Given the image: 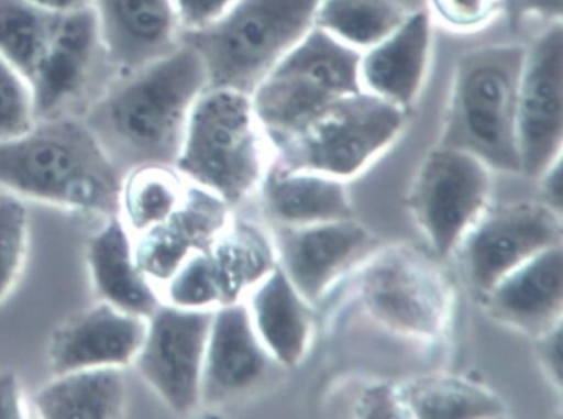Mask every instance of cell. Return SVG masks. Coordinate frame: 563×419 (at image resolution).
Here are the masks:
<instances>
[{
	"label": "cell",
	"mask_w": 563,
	"mask_h": 419,
	"mask_svg": "<svg viewBox=\"0 0 563 419\" xmlns=\"http://www.w3.org/2000/svg\"><path fill=\"white\" fill-rule=\"evenodd\" d=\"M207 89L199 53L180 42L173 52L124 73L88 111L85 124L123 172L176 165L190 111Z\"/></svg>",
	"instance_id": "cell-1"
},
{
	"label": "cell",
	"mask_w": 563,
	"mask_h": 419,
	"mask_svg": "<svg viewBox=\"0 0 563 419\" xmlns=\"http://www.w3.org/2000/svg\"><path fill=\"white\" fill-rule=\"evenodd\" d=\"M121 184L120 168L85 121L52 115L0 141V185L22 197L114 217Z\"/></svg>",
	"instance_id": "cell-2"
},
{
	"label": "cell",
	"mask_w": 563,
	"mask_h": 419,
	"mask_svg": "<svg viewBox=\"0 0 563 419\" xmlns=\"http://www.w3.org/2000/svg\"><path fill=\"white\" fill-rule=\"evenodd\" d=\"M322 0H235L210 25L186 30L207 73V89L255 91L269 69L314 26Z\"/></svg>",
	"instance_id": "cell-3"
},
{
	"label": "cell",
	"mask_w": 563,
	"mask_h": 419,
	"mask_svg": "<svg viewBox=\"0 0 563 419\" xmlns=\"http://www.w3.org/2000/svg\"><path fill=\"white\" fill-rule=\"evenodd\" d=\"M527 49L487 46L466 53L454 75L443 147L470 152L484 164L520 172L517 99Z\"/></svg>",
	"instance_id": "cell-4"
},
{
	"label": "cell",
	"mask_w": 563,
	"mask_h": 419,
	"mask_svg": "<svg viewBox=\"0 0 563 419\" xmlns=\"http://www.w3.org/2000/svg\"><path fill=\"white\" fill-rule=\"evenodd\" d=\"M358 66L361 55L352 46L312 26L253 91L256 121L283 144L329 106L362 91Z\"/></svg>",
	"instance_id": "cell-5"
},
{
	"label": "cell",
	"mask_w": 563,
	"mask_h": 419,
	"mask_svg": "<svg viewBox=\"0 0 563 419\" xmlns=\"http://www.w3.org/2000/svg\"><path fill=\"white\" fill-rule=\"evenodd\" d=\"M255 121L252 99L245 92L206 89L190 111L174 167L222 200H242L262 177Z\"/></svg>",
	"instance_id": "cell-6"
},
{
	"label": "cell",
	"mask_w": 563,
	"mask_h": 419,
	"mask_svg": "<svg viewBox=\"0 0 563 419\" xmlns=\"http://www.w3.org/2000/svg\"><path fill=\"white\" fill-rule=\"evenodd\" d=\"M400 106L358 91L329 106L306 128L279 144L288 172L352 175L400 131Z\"/></svg>",
	"instance_id": "cell-7"
},
{
	"label": "cell",
	"mask_w": 563,
	"mask_h": 419,
	"mask_svg": "<svg viewBox=\"0 0 563 419\" xmlns=\"http://www.w3.org/2000/svg\"><path fill=\"white\" fill-rule=\"evenodd\" d=\"M212 319L210 310L173 304H161L147 319L146 337L133 363L176 412H189L199 405Z\"/></svg>",
	"instance_id": "cell-8"
},
{
	"label": "cell",
	"mask_w": 563,
	"mask_h": 419,
	"mask_svg": "<svg viewBox=\"0 0 563 419\" xmlns=\"http://www.w3.org/2000/svg\"><path fill=\"white\" fill-rule=\"evenodd\" d=\"M563 135V30L553 22L527 49L519 99L520 172L542 175L559 161Z\"/></svg>",
	"instance_id": "cell-9"
},
{
	"label": "cell",
	"mask_w": 563,
	"mask_h": 419,
	"mask_svg": "<svg viewBox=\"0 0 563 419\" xmlns=\"http://www.w3.org/2000/svg\"><path fill=\"white\" fill-rule=\"evenodd\" d=\"M489 191L483 161L470 152L443 147L424 162L411 207L438 253L446 254L476 217Z\"/></svg>",
	"instance_id": "cell-10"
},
{
	"label": "cell",
	"mask_w": 563,
	"mask_h": 419,
	"mask_svg": "<svg viewBox=\"0 0 563 419\" xmlns=\"http://www.w3.org/2000/svg\"><path fill=\"white\" fill-rule=\"evenodd\" d=\"M562 240V220L552 207L516 203L484 218L467 241L466 263L471 279L490 289L510 271Z\"/></svg>",
	"instance_id": "cell-11"
},
{
	"label": "cell",
	"mask_w": 563,
	"mask_h": 419,
	"mask_svg": "<svg viewBox=\"0 0 563 419\" xmlns=\"http://www.w3.org/2000/svg\"><path fill=\"white\" fill-rule=\"evenodd\" d=\"M147 319L100 302L68 319L55 330L48 362L55 376L77 370L130 365L136 359Z\"/></svg>",
	"instance_id": "cell-12"
},
{
	"label": "cell",
	"mask_w": 563,
	"mask_h": 419,
	"mask_svg": "<svg viewBox=\"0 0 563 419\" xmlns=\"http://www.w3.org/2000/svg\"><path fill=\"white\" fill-rule=\"evenodd\" d=\"M101 48L121 75L173 52L177 42L174 0H93Z\"/></svg>",
	"instance_id": "cell-13"
},
{
	"label": "cell",
	"mask_w": 563,
	"mask_h": 419,
	"mask_svg": "<svg viewBox=\"0 0 563 419\" xmlns=\"http://www.w3.org/2000/svg\"><path fill=\"white\" fill-rule=\"evenodd\" d=\"M100 48V29L93 7L62 13L47 52L37 71L29 79L37 119L52 118L62 106L78 96Z\"/></svg>",
	"instance_id": "cell-14"
},
{
	"label": "cell",
	"mask_w": 563,
	"mask_h": 419,
	"mask_svg": "<svg viewBox=\"0 0 563 419\" xmlns=\"http://www.w3.org/2000/svg\"><path fill=\"white\" fill-rule=\"evenodd\" d=\"M268 356L253 330L249 310L225 306L213 313L203 356L200 399L219 405L260 382Z\"/></svg>",
	"instance_id": "cell-15"
},
{
	"label": "cell",
	"mask_w": 563,
	"mask_h": 419,
	"mask_svg": "<svg viewBox=\"0 0 563 419\" xmlns=\"http://www.w3.org/2000/svg\"><path fill=\"white\" fill-rule=\"evenodd\" d=\"M367 243L364 228L349 220L285 227L276 244L286 276L302 297L316 300L332 277Z\"/></svg>",
	"instance_id": "cell-16"
},
{
	"label": "cell",
	"mask_w": 563,
	"mask_h": 419,
	"mask_svg": "<svg viewBox=\"0 0 563 419\" xmlns=\"http://www.w3.org/2000/svg\"><path fill=\"white\" fill-rule=\"evenodd\" d=\"M490 289V309L500 320L527 332L552 330L562 316V247L536 254Z\"/></svg>",
	"instance_id": "cell-17"
},
{
	"label": "cell",
	"mask_w": 563,
	"mask_h": 419,
	"mask_svg": "<svg viewBox=\"0 0 563 419\" xmlns=\"http://www.w3.org/2000/svg\"><path fill=\"white\" fill-rule=\"evenodd\" d=\"M430 16L411 13L361 58L358 73L374 95L397 106L413 101L420 89L430 49Z\"/></svg>",
	"instance_id": "cell-18"
},
{
	"label": "cell",
	"mask_w": 563,
	"mask_h": 419,
	"mask_svg": "<svg viewBox=\"0 0 563 419\" xmlns=\"http://www.w3.org/2000/svg\"><path fill=\"white\" fill-rule=\"evenodd\" d=\"M87 260L95 289L104 302L144 319L161 306L150 277L137 266L126 224L117 214L91 238Z\"/></svg>",
	"instance_id": "cell-19"
},
{
	"label": "cell",
	"mask_w": 563,
	"mask_h": 419,
	"mask_svg": "<svg viewBox=\"0 0 563 419\" xmlns=\"http://www.w3.org/2000/svg\"><path fill=\"white\" fill-rule=\"evenodd\" d=\"M365 294L375 312L404 329L430 333L440 322V287L431 274L410 261L377 264L368 273Z\"/></svg>",
	"instance_id": "cell-20"
},
{
	"label": "cell",
	"mask_w": 563,
	"mask_h": 419,
	"mask_svg": "<svg viewBox=\"0 0 563 419\" xmlns=\"http://www.w3.org/2000/svg\"><path fill=\"white\" fill-rule=\"evenodd\" d=\"M219 205L199 190L184 195L179 207L156 227L144 231L134 246L137 266L150 279L169 280L187 260L192 247L202 241L219 223Z\"/></svg>",
	"instance_id": "cell-21"
},
{
	"label": "cell",
	"mask_w": 563,
	"mask_h": 419,
	"mask_svg": "<svg viewBox=\"0 0 563 419\" xmlns=\"http://www.w3.org/2000/svg\"><path fill=\"white\" fill-rule=\"evenodd\" d=\"M32 403L41 418H118L126 405V379L118 366L77 370L55 376L35 393Z\"/></svg>",
	"instance_id": "cell-22"
},
{
	"label": "cell",
	"mask_w": 563,
	"mask_h": 419,
	"mask_svg": "<svg viewBox=\"0 0 563 419\" xmlns=\"http://www.w3.org/2000/svg\"><path fill=\"white\" fill-rule=\"evenodd\" d=\"M256 329L273 355L286 365L301 359L308 343V313L283 271L269 274L253 296Z\"/></svg>",
	"instance_id": "cell-23"
},
{
	"label": "cell",
	"mask_w": 563,
	"mask_h": 419,
	"mask_svg": "<svg viewBox=\"0 0 563 419\" xmlns=\"http://www.w3.org/2000/svg\"><path fill=\"white\" fill-rule=\"evenodd\" d=\"M266 201L273 217L289 227L349 220L352 214L342 185L312 172L279 175L269 184Z\"/></svg>",
	"instance_id": "cell-24"
},
{
	"label": "cell",
	"mask_w": 563,
	"mask_h": 419,
	"mask_svg": "<svg viewBox=\"0 0 563 419\" xmlns=\"http://www.w3.org/2000/svg\"><path fill=\"white\" fill-rule=\"evenodd\" d=\"M60 15L29 0H0V56L27 81L37 71Z\"/></svg>",
	"instance_id": "cell-25"
},
{
	"label": "cell",
	"mask_w": 563,
	"mask_h": 419,
	"mask_svg": "<svg viewBox=\"0 0 563 419\" xmlns=\"http://www.w3.org/2000/svg\"><path fill=\"white\" fill-rule=\"evenodd\" d=\"M407 13L395 0H322L314 25L349 46H374L387 38Z\"/></svg>",
	"instance_id": "cell-26"
},
{
	"label": "cell",
	"mask_w": 563,
	"mask_h": 419,
	"mask_svg": "<svg viewBox=\"0 0 563 419\" xmlns=\"http://www.w3.org/2000/svg\"><path fill=\"white\" fill-rule=\"evenodd\" d=\"M176 172L169 165L131 168L121 184L120 211L136 233L163 223L183 201Z\"/></svg>",
	"instance_id": "cell-27"
},
{
	"label": "cell",
	"mask_w": 563,
	"mask_h": 419,
	"mask_svg": "<svg viewBox=\"0 0 563 419\" xmlns=\"http://www.w3.org/2000/svg\"><path fill=\"white\" fill-rule=\"evenodd\" d=\"M408 408L420 418H474L496 415L499 401L470 383L431 378L405 389Z\"/></svg>",
	"instance_id": "cell-28"
},
{
	"label": "cell",
	"mask_w": 563,
	"mask_h": 419,
	"mask_svg": "<svg viewBox=\"0 0 563 419\" xmlns=\"http://www.w3.org/2000/svg\"><path fill=\"white\" fill-rule=\"evenodd\" d=\"M37 121L31 85L0 56V141L27 134Z\"/></svg>",
	"instance_id": "cell-29"
},
{
	"label": "cell",
	"mask_w": 563,
	"mask_h": 419,
	"mask_svg": "<svg viewBox=\"0 0 563 419\" xmlns=\"http://www.w3.org/2000/svg\"><path fill=\"white\" fill-rule=\"evenodd\" d=\"M27 210L15 198L0 197V300L18 280L27 251Z\"/></svg>",
	"instance_id": "cell-30"
},
{
	"label": "cell",
	"mask_w": 563,
	"mask_h": 419,
	"mask_svg": "<svg viewBox=\"0 0 563 419\" xmlns=\"http://www.w3.org/2000/svg\"><path fill=\"white\" fill-rule=\"evenodd\" d=\"M441 22L454 30H474L486 25L500 10V0H430Z\"/></svg>",
	"instance_id": "cell-31"
},
{
	"label": "cell",
	"mask_w": 563,
	"mask_h": 419,
	"mask_svg": "<svg viewBox=\"0 0 563 419\" xmlns=\"http://www.w3.org/2000/svg\"><path fill=\"white\" fill-rule=\"evenodd\" d=\"M235 0H174L177 19L186 30H199L219 20Z\"/></svg>",
	"instance_id": "cell-32"
},
{
	"label": "cell",
	"mask_w": 563,
	"mask_h": 419,
	"mask_svg": "<svg viewBox=\"0 0 563 419\" xmlns=\"http://www.w3.org/2000/svg\"><path fill=\"white\" fill-rule=\"evenodd\" d=\"M500 10L506 12L512 23H519L527 15H539L560 22L563 0H500Z\"/></svg>",
	"instance_id": "cell-33"
},
{
	"label": "cell",
	"mask_w": 563,
	"mask_h": 419,
	"mask_svg": "<svg viewBox=\"0 0 563 419\" xmlns=\"http://www.w3.org/2000/svg\"><path fill=\"white\" fill-rule=\"evenodd\" d=\"M24 416L18 376L0 373V419H21Z\"/></svg>",
	"instance_id": "cell-34"
},
{
	"label": "cell",
	"mask_w": 563,
	"mask_h": 419,
	"mask_svg": "<svg viewBox=\"0 0 563 419\" xmlns=\"http://www.w3.org/2000/svg\"><path fill=\"white\" fill-rule=\"evenodd\" d=\"M562 329H560V323L556 326L555 330L550 332L549 340L545 343V350H543V356H545L547 362H549L550 370L555 373L556 379L560 382V376H562V349H560V343H562Z\"/></svg>",
	"instance_id": "cell-35"
},
{
	"label": "cell",
	"mask_w": 563,
	"mask_h": 419,
	"mask_svg": "<svg viewBox=\"0 0 563 419\" xmlns=\"http://www.w3.org/2000/svg\"><path fill=\"white\" fill-rule=\"evenodd\" d=\"M29 2L55 13L77 12L93 5V0H29Z\"/></svg>",
	"instance_id": "cell-36"
},
{
	"label": "cell",
	"mask_w": 563,
	"mask_h": 419,
	"mask_svg": "<svg viewBox=\"0 0 563 419\" xmlns=\"http://www.w3.org/2000/svg\"><path fill=\"white\" fill-rule=\"evenodd\" d=\"M547 198L552 201L550 207L553 210L559 211L560 207H562V194H560V162H555V168L550 167L549 175H547V184H545Z\"/></svg>",
	"instance_id": "cell-37"
}]
</instances>
